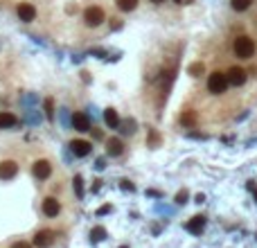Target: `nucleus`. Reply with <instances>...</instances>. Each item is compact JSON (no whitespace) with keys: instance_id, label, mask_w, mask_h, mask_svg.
Segmentation results:
<instances>
[{"instance_id":"f257e3e1","label":"nucleus","mask_w":257,"mask_h":248,"mask_svg":"<svg viewBox=\"0 0 257 248\" xmlns=\"http://www.w3.org/2000/svg\"><path fill=\"white\" fill-rule=\"evenodd\" d=\"M233 52H235V57H239V59H251L253 54H255V41L246 34L237 36L233 41Z\"/></svg>"},{"instance_id":"f03ea898","label":"nucleus","mask_w":257,"mask_h":248,"mask_svg":"<svg viewBox=\"0 0 257 248\" xmlns=\"http://www.w3.org/2000/svg\"><path fill=\"white\" fill-rule=\"evenodd\" d=\"M228 86H230V82H228V75H226V72L214 70L210 77H208V90H210L212 95H223L228 90Z\"/></svg>"},{"instance_id":"7ed1b4c3","label":"nucleus","mask_w":257,"mask_h":248,"mask_svg":"<svg viewBox=\"0 0 257 248\" xmlns=\"http://www.w3.org/2000/svg\"><path fill=\"white\" fill-rule=\"evenodd\" d=\"M84 21H86L88 27H100V25L106 21V14H104V9H102V7L90 5L86 12H84Z\"/></svg>"},{"instance_id":"20e7f679","label":"nucleus","mask_w":257,"mask_h":248,"mask_svg":"<svg viewBox=\"0 0 257 248\" xmlns=\"http://www.w3.org/2000/svg\"><path fill=\"white\" fill-rule=\"evenodd\" d=\"M16 14L23 23H32L36 18V7L32 5V2H21V5L16 7Z\"/></svg>"},{"instance_id":"39448f33","label":"nucleus","mask_w":257,"mask_h":248,"mask_svg":"<svg viewBox=\"0 0 257 248\" xmlns=\"http://www.w3.org/2000/svg\"><path fill=\"white\" fill-rule=\"evenodd\" d=\"M16 174H18L16 160H2V163H0V178H2V181H12Z\"/></svg>"},{"instance_id":"423d86ee","label":"nucleus","mask_w":257,"mask_h":248,"mask_svg":"<svg viewBox=\"0 0 257 248\" xmlns=\"http://www.w3.org/2000/svg\"><path fill=\"white\" fill-rule=\"evenodd\" d=\"M54 244V232L52 230H39L34 235V246L36 248H50Z\"/></svg>"},{"instance_id":"0eeeda50","label":"nucleus","mask_w":257,"mask_h":248,"mask_svg":"<svg viewBox=\"0 0 257 248\" xmlns=\"http://www.w3.org/2000/svg\"><path fill=\"white\" fill-rule=\"evenodd\" d=\"M90 149H93V145L88 140H72L70 142V151L77 158H86V156L90 154Z\"/></svg>"},{"instance_id":"6e6552de","label":"nucleus","mask_w":257,"mask_h":248,"mask_svg":"<svg viewBox=\"0 0 257 248\" xmlns=\"http://www.w3.org/2000/svg\"><path fill=\"white\" fill-rule=\"evenodd\" d=\"M32 171H34V176L39 178V181H45V178H50V174H52V165H50V160H36Z\"/></svg>"},{"instance_id":"1a4fd4ad","label":"nucleus","mask_w":257,"mask_h":248,"mask_svg":"<svg viewBox=\"0 0 257 248\" xmlns=\"http://www.w3.org/2000/svg\"><path fill=\"white\" fill-rule=\"evenodd\" d=\"M41 210L45 217H57V214L61 212V203H59V199H54V196H47L45 201H43Z\"/></svg>"},{"instance_id":"9d476101","label":"nucleus","mask_w":257,"mask_h":248,"mask_svg":"<svg viewBox=\"0 0 257 248\" xmlns=\"http://www.w3.org/2000/svg\"><path fill=\"white\" fill-rule=\"evenodd\" d=\"M226 75H228V82L233 83V86H244L246 83V70L239 68V65H233Z\"/></svg>"},{"instance_id":"9b49d317","label":"nucleus","mask_w":257,"mask_h":248,"mask_svg":"<svg viewBox=\"0 0 257 248\" xmlns=\"http://www.w3.org/2000/svg\"><path fill=\"white\" fill-rule=\"evenodd\" d=\"M70 124H72V129L75 131H90V120H88V115L86 113H75L72 115V120H70Z\"/></svg>"},{"instance_id":"f8f14e48","label":"nucleus","mask_w":257,"mask_h":248,"mask_svg":"<svg viewBox=\"0 0 257 248\" xmlns=\"http://www.w3.org/2000/svg\"><path fill=\"white\" fill-rule=\"evenodd\" d=\"M185 228L192 232V235H201V232H203V228H205V217H203V214H196V217H192L190 221H187Z\"/></svg>"},{"instance_id":"ddd939ff","label":"nucleus","mask_w":257,"mask_h":248,"mask_svg":"<svg viewBox=\"0 0 257 248\" xmlns=\"http://www.w3.org/2000/svg\"><path fill=\"white\" fill-rule=\"evenodd\" d=\"M18 124V118L9 111H0V129H14Z\"/></svg>"},{"instance_id":"4468645a","label":"nucleus","mask_w":257,"mask_h":248,"mask_svg":"<svg viewBox=\"0 0 257 248\" xmlns=\"http://www.w3.org/2000/svg\"><path fill=\"white\" fill-rule=\"evenodd\" d=\"M181 124L183 126H187V129H194V126L199 124V115H196V111H183L181 113Z\"/></svg>"},{"instance_id":"2eb2a0df","label":"nucleus","mask_w":257,"mask_h":248,"mask_svg":"<svg viewBox=\"0 0 257 248\" xmlns=\"http://www.w3.org/2000/svg\"><path fill=\"white\" fill-rule=\"evenodd\" d=\"M124 151V145L120 138H111V140L106 142V154L108 156H120Z\"/></svg>"},{"instance_id":"dca6fc26","label":"nucleus","mask_w":257,"mask_h":248,"mask_svg":"<svg viewBox=\"0 0 257 248\" xmlns=\"http://www.w3.org/2000/svg\"><path fill=\"white\" fill-rule=\"evenodd\" d=\"M104 122L111 126V129H117L120 126V115H117L115 108H106L104 111Z\"/></svg>"},{"instance_id":"f3484780","label":"nucleus","mask_w":257,"mask_h":248,"mask_svg":"<svg viewBox=\"0 0 257 248\" xmlns=\"http://www.w3.org/2000/svg\"><path fill=\"white\" fill-rule=\"evenodd\" d=\"M205 72V65L201 63V61H194V63H190V68H187V75L190 77H201Z\"/></svg>"},{"instance_id":"a211bd4d","label":"nucleus","mask_w":257,"mask_h":248,"mask_svg":"<svg viewBox=\"0 0 257 248\" xmlns=\"http://www.w3.org/2000/svg\"><path fill=\"white\" fill-rule=\"evenodd\" d=\"M115 5L120 12H133L138 7V0H115Z\"/></svg>"},{"instance_id":"6ab92c4d","label":"nucleus","mask_w":257,"mask_h":248,"mask_svg":"<svg viewBox=\"0 0 257 248\" xmlns=\"http://www.w3.org/2000/svg\"><path fill=\"white\" fill-rule=\"evenodd\" d=\"M43 111H45V118L50 120V122H54V100L52 97H45V102H43Z\"/></svg>"},{"instance_id":"aec40b11","label":"nucleus","mask_w":257,"mask_h":248,"mask_svg":"<svg viewBox=\"0 0 257 248\" xmlns=\"http://www.w3.org/2000/svg\"><path fill=\"white\" fill-rule=\"evenodd\" d=\"M230 5H233L235 12H246L253 5V0H230Z\"/></svg>"},{"instance_id":"412c9836","label":"nucleus","mask_w":257,"mask_h":248,"mask_svg":"<svg viewBox=\"0 0 257 248\" xmlns=\"http://www.w3.org/2000/svg\"><path fill=\"white\" fill-rule=\"evenodd\" d=\"M104 237H106V228H102V226H97V228L90 230V239H93V242H102Z\"/></svg>"},{"instance_id":"4be33fe9","label":"nucleus","mask_w":257,"mask_h":248,"mask_svg":"<svg viewBox=\"0 0 257 248\" xmlns=\"http://www.w3.org/2000/svg\"><path fill=\"white\" fill-rule=\"evenodd\" d=\"M72 183H75V192H77V196L82 199V196H84V181H82V176H75V181H72Z\"/></svg>"},{"instance_id":"5701e85b","label":"nucleus","mask_w":257,"mask_h":248,"mask_svg":"<svg viewBox=\"0 0 257 248\" xmlns=\"http://www.w3.org/2000/svg\"><path fill=\"white\" fill-rule=\"evenodd\" d=\"M120 126H124V129H120V131H122V133H133V131H135V122H133V120H127V122H120Z\"/></svg>"},{"instance_id":"b1692460","label":"nucleus","mask_w":257,"mask_h":248,"mask_svg":"<svg viewBox=\"0 0 257 248\" xmlns=\"http://www.w3.org/2000/svg\"><path fill=\"white\" fill-rule=\"evenodd\" d=\"M187 189H181V192H178V194H176V203H178V206H183V203H187Z\"/></svg>"},{"instance_id":"393cba45","label":"nucleus","mask_w":257,"mask_h":248,"mask_svg":"<svg viewBox=\"0 0 257 248\" xmlns=\"http://www.w3.org/2000/svg\"><path fill=\"white\" fill-rule=\"evenodd\" d=\"M120 187H122V189H128V192H133L135 185L131 183V181H127V178H124V181H120Z\"/></svg>"},{"instance_id":"a878e982","label":"nucleus","mask_w":257,"mask_h":248,"mask_svg":"<svg viewBox=\"0 0 257 248\" xmlns=\"http://www.w3.org/2000/svg\"><path fill=\"white\" fill-rule=\"evenodd\" d=\"M149 142H151V147H156L158 142H160V138H158L156 131H151V138H149Z\"/></svg>"},{"instance_id":"bb28decb","label":"nucleus","mask_w":257,"mask_h":248,"mask_svg":"<svg viewBox=\"0 0 257 248\" xmlns=\"http://www.w3.org/2000/svg\"><path fill=\"white\" fill-rule=\"evenodd\" d=\"M111 212V206H102L100 210H97V217H102V214H108Z\"/></svg>"},{"instance_id":"cd10ccee","label":"nucleus","mask_w":257,"mask_h":248,"mask_svg":"<svg viewBox=\"0 0 257 248\" xmlns=\"http://www.w3.org/2000/svg\"><path fill=\"white\" fill-rule=\"evenodd\" d=\"M12 248H32V244H27V242H16Z\"/></svg>"},{"instance_id":"c85d7f7f","label":"nucleus","mask_w":257,"mask_h":248,"mask_svg":"<svg viewBox=\"0 0 257 248\" xmlns=\"http://www.w3.org/2000/svg\"><path fill=\"white\" fill-rule=\"evenodd\" d=\"M113 21V30H120L122 27V23H120V18H111Z\"/></svg>"},{"instance_id":"c756f323","label":"nucleus","mask_w":257,"mask_h":248,"mask_svg":"<svg viewBox=\"0 0 257 248\" xmlns=\"http://www.w3.org/2000/svg\"><path fill=\"white\" fill-rule=\"evenodd\" d=\"M90 131H93V138H95V140H102V131H100V129H90Z\"/></svg>"},{"instance_id":"7c9ffc66","label":"nucleus","mask_w":257,"mask_h":248,"mask_svg":"<svg viewBox=\"0 0 257 248\" xmlns=\"http://www.w3.org/2000/svg\"><path fill=\"white\" fill-rule=\"evenodd\" d=\"M95 167H97V169H104V158L97 160V165H95Z\"/></svg>"},{"instance_id":"2f4dec72","label":"nucleus","mask_w":257,"mask_h":248,"mask_svg":"<svg viewBox=\"0 0 257 248\" xmlns=\"http://www.w3.org/2000/svg\"><path fill=\"white\" fill-rule=\"evenodd\" d=\"M147 194H149V196H160V192H158V189H149Z\"/></svg>"},{"instance_id":"473e14b6","label":"nucleus","mask_w":257,"mask_h":248,"mask_svg":"<svg viewBox=\"0 0 257 248\" xmlns=\"http://www.w3.org/2000/svg\"><path fill=\"white\" fill-rule=\"evenodd\" d=\"M153 5H160V2H165V0H151Z\"/></svg>"},{"instance_id":"72a5a7b5","label":"nucleus","mask_w":257,"mask_h":248,"mask_svg":"<svg viewBox=\"0 0 257 248\" xmlns=\"http://www.w3.org/2000/svg\"><path fill=\"white\" fill-rule=\"evenodd\" d=\"M174 2H176V5H183V0H174Z\"/></svg>"},{"instance_id":"f704fd0d","label":"nucleus","mask_w":257,"mask_h":248,"mask_svg":"<svg viewBox=\"0 0 257 248\" xmlns=\"http://www.w3.org/2000/svg\"><path fill=\"white\" fill-rule=\"evenodd\" d=\"M255 199H257V189H255Z\"/></svg>"},{"instance_id":"c9c22d12","label":"nucleus","mask_w":257,"mask_h":248,"mask_svg":"<svg viewBox=\"0 0 257 248\" xmlns=\"http://www.w3.org/2000/svg\"><path fill=\"white\" fill-rule=\"evenodd\" d=\"M120 248H128V246H120Z\"/></svg>"}]
</instances>
